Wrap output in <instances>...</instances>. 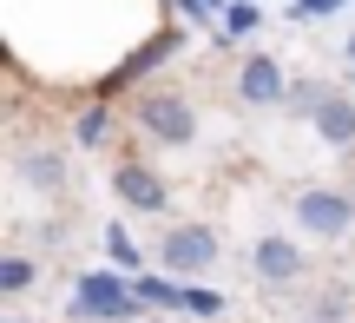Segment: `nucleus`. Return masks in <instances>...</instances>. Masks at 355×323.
Masks as SVG:
<instances>
[{"mask_svg": "<svg viewBox=\"0 0 355 323\" xmlns=\"http://www.w3.org/2000/svg\"><path fill=\"white\" fill-rule=\"evenodd\" d=\"M145 304H139V284L125 271H86L73 284V317H92V323H132Z\"/></svg>", "mask_w": 355, "mask_h": 323, "instance_id": "nucleus-1", "label": "nucleus"}, {"mask_svg": "<svg viewBox=\"0 0 355 323\" xmlns=\"http://www.w3.org/2000/svg\"><path fill=\"white\" fill-rule=\"evenodd\" d=\"M158 264H165L171 277H204L217 264V231L211 224H171V231L158 238Z\"/></svg>", "mask_w": 355, "mask_h": 323, "instance_id": "nucleus-2", "label": "nucleus"}, {"mask_svg": "<svg viewBox=\"0 0 355 323\" xmlns=\"http://www.w3.org/2000/svg\"><path fill=\"white\" fill-rule=\"evenodd\" d=\"M139 132L152 145H191L198 139V113H191L178 92H145L139 99Z\"/></svg>", "mask_w": 355, "mask_h": 323, "instance_id": "nucleus-3", "label": "nucleus"}, {"mask_svg": "<svg viewBox=\"0 0 355 323\" xmlns=\"http://www.w3.org/2000/svg\"><path fill=\"white\" fill-rule=\"evenodd\" d=\"M296 224H303L309 238H343L349 224H355V198L329 192V185H316V192L296 198Z\"/></svg>", "mask_w": 355, "mask_h": 323, "instance_id": "nucleus-4", "label": "nucleus"}, {"mask_svg": "<svg viewBox=\"0 0 355 323\" xmlns=\"http://www.w3.org/2000/svg\"><path fill=\"white\" fill-rule=\"evenodd\" d=\"M250 271H257V284H270V290H290L296 277H303V245L296 238H257L250 245Z\"/></svg>", "mask_w": 355, "mask_h": 323, "instance_id": "nucleus-5", "label": "nucleus"}, {"mask_svg": "<svg viewBox=\"0 0 355 323\" xmlns=\"http://www.w3.org/2000/svg\"><path fill=\"white\" fill-rule=\"evenodd\" d=\"M112 192L125 198L132 211H165V205H171V185L158 179L152 165H139V158H125V165L112 172Z\"/></svg>", "mask_w": 355, "mask_h": 323, "instance_id": "nucleus-6", "label": "nucleus"}, {"mask_svg": "<svg viewBox=\"0 0 355 323\" xmlns=\"http://www.w3.org/2000/svg\"><path fill=\"white\" fill-rule=\"evenodd\" d=\"M309 126H316L322 145L349 152V145H355V99H349V92H336V86H322V99H316V113H309Z\"/></svg>", "mask_w": 355, "mask_h": 323, "instance_id": "nucleus-7", "label": "nucleus"}, {"mask_svg": "<svg viewBox=\"0 0 355 323\" xmlns=\"http://www.w3.org/2000/svg\"><path fill=\"white\" fill-rule=\"evenodd\" d=\"M237 92H243V106H283V99H290V79H283V60H270V53L243 60V73H237Z\"/></svg>", "mask_w": 355, "mask_h": 323, "instance_id": "nucleus-8", "label": "nucleus"}, {"mask_svg": "<svg viewBox=\"0 0 355 323\" xmlns=\"http://www.w3.org/2000/svg\"><path fill=\"white\" fill-rule=\"evenodd\" d=\"M20 179L33 185V192H60L66 165H60V152H20Z\"/></svg>", "mask_w": 355, "mask_h": 323, "instance_id": "nucleus-9", "label": "nucleus"}, {"mask_svg": "<svg viewBox=\"0 0 355 323\" xmlns=\"http://www.w3.org/2000/svg\"><path fill=\"white\" fill-rule=\"evenodd\" d=\"M33 258H20V251H7L0 258V297H20V290H33Z\"/></svg>", "mask_w": 355, "mask_h": 323, "instance_id": "nucleus-10", "label": "nucleus"}, {"mask_svg": "<svg viewBox=\"0 0 355 323\" xmlns=\"http://www.w3.org/2000/svg\"><path fill=\"white\" fill-rule=\"evenodd\" d=\"M132 284H139L145 310H184V290H178V284H158V277H132Z\"/></svg>", "mask_w": 355, "mask_h": 323, "instance_id": "nucleus-11", "label": "nucleus"}, {"mask_svg": "<svg viewBox=\"0 0 355 323\" xmlns=\"http://www.w3.org/2000/svg\"><path fill=\"white\" fill-rule=\"evenodd\" d=\"M257 20H263V7H257V0H230V7H224V33H257Z\"/></svg>", "mask_w": 355, "mask_h": 323, "instance_id": "nucleus-12", "label": "nucleus"}, {"mask_svg": "<svg viewBox=\"0 0 355 323\" xmlns=\"http://www.w3.org/2000/svg\"><path fill=\"white\" fill-rule=\"evenodd\" d=\"M105 251H112V264H119V271H139V251H132V238L119 231V224L105 231Z\"/></svg>", "mask_w": 355, "mask_h": 323, "instance_id": "nucleus-13", "label": "nucleus"}, {"mask_svg": "<svg viewBox=\"0 0 355 323\" xmlns=\"http://www.w3.org/2000/svg\"><path fill=\"white\" fill-rule=\"evenodd\" d=\"M217 310H224V297H217V290H198V284L184 290V317H217Z\"/></svg>", "mask_w": 355, "mask_h": 323, "instance_id": "nucleus-14", "label": "nucleus"}, {"mask_svg": "<svg viewBox=\"0 0 355 323\" xmlns=\"http://www.w3.org/2000/svg\"><path fill=\"white\" fill-rule=\"evenodd\" d=\"M105 139V106H92L86 119H79V145H99Z\"/></svg>", "mask_w": 355, "mask_h": 323, "instance_id": "nucleus-15", "label": "nucleus"}, {"mask_svg": "<svg viewBox=\"0 0 355 323\" xmlns=\"http://www.w3.org/2000/svg\"><path fill=\"white\" fill-rule=\"evenodd\" d=\"M329 7H336V0H296L290 13H296V20H322V13H329Z\"/></svg>", "mask_w": 355, "mask_h": 323, "instance_id": "nucleus-16", "label": "nucleus"}, {"mask_svg": "<svg viewBox=\"0 0 355 323\" xmlns=\"http://www.w3.org/2000/svg\"><path fill=\"white\" fill-rule=\"evenodd\" d=\"M0 323H20V317H0Z\"/></svg>", "mask_w": 355, "mask_h": 323, "instance_id": "nucleus-17", "label": "nucleus"}]
</instances>
